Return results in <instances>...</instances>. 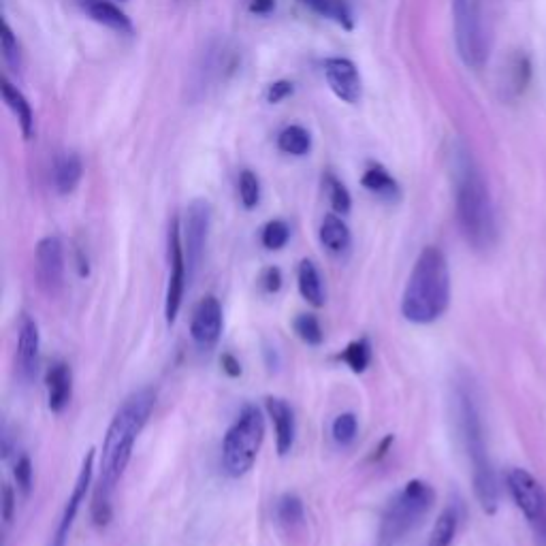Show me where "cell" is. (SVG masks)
I'll return each mask as SVG.
<instances>
[{
  "label": "cell",
  "mask_w": 546,
  "mask_h": 546,
  "mask_svg": "<svg viewBox=\"0 0 546 546\" xmlns=\"http://www.w3.org/2000/svg\"><path fill=\"white\" fill-rule=\"evenodd\" d=\"M224 327V316H222V305L214 295H205L192 310L190 316V337L192 342L197 344L199 350L212 352L222 335Z\"/></svg>",
  "instance_id": "4fadbf2b"
},
{
  "label": "cell",
  "mask_w": 546,
  "mask_h": 546,
  "mask_svg": "<svg viewBox=\"0 0 546 546\" xmlns=\"http://www.w3.org/2000/svg\"><path fill=\"white\" fill-rule=\"evenodd\" d=\"M265 412H267L269 421L273 425V431H276L278 455L286 457L288 453H293L295 440H297L295 410L282 397H267L265 399Z\"/></svg>",
  "instance_id": "2e32d148"
},
{
  "label": "cell",
  "mask_w": 546,
  "mask_h": 546,
  "mask_svg": "<svg viewBox=\"0 0 546 546\" xmlns=\"http://www.w3.org/2000/svg\"><path fill=\"white\" fill-rule=\"evenodd\" d=\"M451 305V269L440 248L427 246L416 259L401 295V316L412 325H431Z\"/></svg>",
  "instance_id": "3957f363"
},
{
  "label": "cell",
  "mask_w": 546,
  "mask_h": 546,
  "mask_svg": "<svg viewBox=\"0 0 546 546\" xmlns=\"http://www.w3.org/2000/svg\"><path fill=\"white\" fill-rule=\"evenodd\" d=\"M13 476H15V483H18V489L22 491V495L28 497L32 491V476H35V470H32V461L28 455H22L18 461H15Z\"/></svg>",
  "instance_id": "d590c367"
},
{
  "label": "cell",
  "mask_w": 546,
  "mask_h": 546,
  "mask_svg": "<svg viewBox=\"0 0 546 546\" xmlns=\"http://www.w3.org/2000/svg\"><path fill=\"white\" fill-rule=\"evenodd\" d=\"M453 15L459 56L470 69H480L487 58V45L474 0H453Z\"/></svg>",
  "instance_id": "ba28073f"
},
{
  "label": "cell",
  "mask_w": 546,
  "mask_h": 546,
  "mask_svg": "<svg viewBox=\"0 0 546 546\" xmlns=\"http://www.w3.org/2000/svg\"><path fill=\"white\" fill-rule=\"evenodd\" d=\"M436 504V491L421 478H414L384 508L376 542L378 546H399L429 515Z\"/></svg>",
  "instance_id": "5b68a950"
},
{
  "label": "cell",
  "mask_w": 546,
  "mask_h": 546,
  "mask_svg": "<svg viewBox=\"0 0 546 546\" xmlns=\"http://www.w3.org/2000/svg\"><path fill=\"white\" fill-rule=\"evenodd\" d=\"M325 77L337 99L348 105H357L361 101V94H363L361 75L355 64H352L348 58L325 60Z\"/></svg>",
  "instance_id": "9a60e30c"
},
{
  "label": "cell",
  "mask_w": 546,
  "mask_h": 546,
  "mask_svg": "<svg viewBox=\"0 0 546 546\" xmlns=\"http://www.w3.org/2000/svg\"><path fill=\"white\" fill-rule=\"evenodd\" d=\"M455 207L459 229L476 252H487L495 246L497 222L489 186L483 173L474 165L472 156L459 154L455 165Z\"/></svg>",
  "instance_id": "277c9868"
},
{
  "label": "cell",
  "mask_w": 546,
  "mask_h": 546,
  "mask_svg": "<svg viewBox=\"0 0 546 546\" xmlns=\"http://www.w3.org/2000/svg\"><path fill=\"white\" fill-rule=\"evenodd\" d=\"M529 77H532V62L525 54H515L508 64V90L512 96H519L525 92Z\"/></svg>",
  "instance_id": "f1b7e54d"
},
{
  "label": "cell",
  "mask_w": 546,
  "mask_h": 546,
  "mask_svg": "<svg viewBox=\"0 0 546 546\" xmlns=\"http://www.w3.org/2000/svg\"><path fill=\"white\" fill-rule=\"evenodd\" d=\"M293 331L308 346H320L325 342L323 325H320V320L314 314H297V318L293 320Z\"/></svg>",
  "instance_id": "f546056e"
},
{
  "label": "cell",
  "mask_w": 546,
  "mask_h": 546,
  "mask_svg": "<svg viewBox=\"0 0 546 546\" xmlns=\"http://www.w3.org/2000/svg\"><path fill=\"white\" fill-rule=\"evenodd\" d=\"M506 485L510 497L523 512V517L532 525L540 527L546 519V493L536 476L523 468H512L506 474Z\"/></svg>",
  "instance_id": "30bf717a"
},
{
  "label": "cell",
  "mask_w": 546,
  "mask_h": 546,
  "mask_svg": "<svg viewBox=\"0 0 546 546\" xmlns=\"http://www.w3.org/2000/svg\"><path fill=\"white\" fill-rule=\"evenodd\" d=\"M154 406L156 391L143 387L122 401V406L107 427L92 495V521L96 527H107L111 515H114L111 497H114V491L122 480L128 463H131L135 442L141 436V431L146 429Z\"/></svg>",
  "instance_id": "6da1fadb"
},
{
  "label": "cell",
  "mask_w": 546,
  "mask_h": 546,
  "mask_svg": "<svg viewBox=\"0 0 546 546\" xmlns=\"http://www.w3.org/2000/svg\"><path fill=\"white\" fill-rule=\"evenodd\" d=\"M273 7H276V0H250V11L256 15H265Z\"/></svg>",
  "instance_id": "b9f144b4"
},
{
  "label": "cell",
  "mask_w": 546,
  "mask_h": 546,
  "mask_svg": "<svg viewBox=\"0 0 546 546\" xmlns=\"http://www.w3.org/2000/svg\"><path fill=\"white\" fill-rule=\"evenodd\" d=\"M265 440V416L261 408L246 404L222 440V472L229 478L246 476L256 463Z\"/></svg>",
  "instance_id": "8992f818"
},
{
  "label": "cell",
  "mask_w": 546,
  "mask_h": 546,
  "mask_svg": "<svg viewBox=\"0 0 546 546\" xmlns=\"http://www.w3.org/2000/svg\"><path fill=\"white\" fill-rule=\"evenodd\" d=\"M278 148L284 154L305 156L312 150V137L303 126H297V124L286 126L284 131L278 135Z\"/></svg>",
  "instance_id": "83f0119b"
},
{
  "label": "cell",
  "mask_w": 546,
  "mask_h": 546,
  "mask_svg": "<svg viewBox=\"0 0 546 546\" xmlns=\"http://www.w3.org/2000/svg\"><path fill=\"white\" fill-rule=\"evenodd\" d=\"M459 523H461L459 504L457 502L448 504L442 515L438 517L436 525H433L427 546H451L457 532H459Z\"/></svg>",
  "instance_id": "603a6c76"
},
{
  "label": "cell",
  "mask_w": 546,
  "mask_h": 546,
  "mask_svg": "<svg viewBox=\"0 0 546 546\" xmlns=\"http://www.w3.org/2000/svg\"><path fill=\"white\" fill-rule=\"evenodd\" d=\"M0 41H3V58L9 64L13 71L22 69V52H20V43L15 39L13 30L7 22H3V35H0Z\"/></svg>",
  "instance_id": "e575fe53"
},
{
  "label": "cell",
  "mask_w": 546,
  "mask_h": 546,
  "mask_svg": "<svg viewBox=\"0 0 546 546\" xmlns=\"http://www.w3.org/2000/svg\"><path fill=\"white\" fill-rule=\"evenodd\" d=\"M41 333L37 320L30 314H22L18 325V348H15V372L22 382H32L39 369Z\"/></svg>",
  "instance_id": "5bb4252c"
},
{
  "label": "cell",
  "mask_w": 546,
  "mask_h": 546,
  "mask_svg": "<svg viewBox=\"0 0 546 546\" xmlns=\"http://www.w3.org/2000/svg\"><path fill=\"white\" fill-rule=\"evenodd\" d=\"M239 199H242V205L246 210H254V207L261 203V182L250 169L242 171V175H239Z\"/></svg>",
  "instance_id": "836d02e7"
},
{
  "label": "cell",
  "mask_w": 546,
  "mask_h": 546,
  "mask_svg": "<svg viewBox=\"0 0 546 546\" xmlns=\"http://www.w3.org/2000/svg\"><path fill=\"white\" fill-rule=\"evenodd\" d=\"M299 3L318 13L320 18H327L346 30H352V26H355L352 9L346 0H299Z\"/></svg>",
  "instance_id": "d4e9b609"
},
{
  "label": "cell",
  "mask_w": 546,
  "mask_h": 546,
  "mask_svg": "<svg viewBox=\"0 0 546 546\" xmlns=\"http://www.w3.org/2000/svg\"><path fill=\"white\" fill-rule=\"evenodd\" d=\"M94 463H96V451H94V448H90V451L84 457V461H82V470H79V474H77L75 487H73V491L69 495L67 506H64V510H62V517L58 521V527H56V532L52 536L50 546H67L73 523L77 519V512H79V508H82V504L86 502V495H88V491H90V487L94 483V478H96V465Z\"/></svg>",
  "instance_id": "7c38bea8"
},
{
  "label": "cell",
  "mask_w": 546,
  "mask_h": 546,
  "mask_svg": "<svg viewBox=\"0 0 546 546\" xmlns=\"http://www.w3.org/2000/svg\"><path fill=\"white\" fill-rule=\"evenodd\" d=\"M220 367H222V372L227 374L229 378H239L242 376V363H239V359L235 355H231V352H224V355L220 357Z\"/></svg>",
  "instance_id": "ab89813d"
},
{
  "label": "cell",
  "mask_w": 546,
  "mask_h": 546,
  "mask_svg": "<svg viewBox=\"0 0 546 546\" xmlns=\"http://www.w3.org/2000/svg\"><path fill=\"white\" fill-rule=\"evenodd\" d=\"M357 433H359V419L357 414L352 412L337 414L331 423V438L337 446H350L357 440Z\"/></svg>",
  "instance_id": "4dcf8cb0"
},
{
  "label": "cell",
  "mask_w": 546,
  "mask_h": 546,
  "mask_svg": "<svg viewBox=\"0 0 546 546\" xmlns=\"http://www.w3.org/2000/svg\"><path fill=\"white\" fill-rule=\"evenodd\" d=\"M393 444H395V436H384V438L378 442V446L372 451V455H369L367 461H369V463H378V461H382L384 457H387V455L391 453Z\"/></svg>",
  "instance_id": "60d3db41"
},
{
  "label": "cell",
  "mask_w": 546,
  "mask_h": 546,
  "mask_svg": "<svg viewBox=\"0 0 546 546\" xmlns=\"http://www.w3.org/2000/svg\"><path fill=\"white\" fill-rule=\"evenodd\" d=\"M453 423L457 429V438L463 446L465 457H468L472 470L474 495L487 515H495L500 506V487H497V476L487 448L483 412H480V401L474 382L468 374H459L453 384Z\"/></svg>",
  "instance_id": "7a4b0ae2"
},
{
  "label": "cell",
  "mask_w": 546,
  "mask_h": 546,
  "mask_svg": "<svg viewBox=\"0 0 546 546\" xmlns=\"http://www.w3.org/2000/svg\"><path fill=\"white\" fill-rule=\"evenodd\" d=\"M167 261H169V278H167V295H165V320L171 327L182 310L188 280V263L182 242V222L180 218H171L167 233Z\"/></svg>",
  "instance_id": "52a82bcc"
},
{
  "label": "cell",
  "mask_w": 546,
  "mask_h": 546,
  "mask_svg": "<svg viewBox=\"0 0 546 546\" xmlns=\"http://www.w3.org/2000/svg\"><path fill=\"white\" fill-rule=\"evenodd\" d=\"M320 244L325 246L329 254L340 256V259L350 252L352 233L348 224L337 214H327L323 224H320Z\"/></svg>",
  "instance_id": "ac0fdd59"
},
{
  "label": "cell",
  "mask_w": 546,
  "mask_h": 546,
  "mask_svg": "<svg viewBox=\"0 0 546 546\" xmlns=\"http://www.w3.org/2000/svg\"><path fill=\"white\" fill-rule=\"evenodd\" d=\"M77 267H79V276L86 278L88 273H90V265H88V256L82 252V250H77Z\"/></svg>",
  "instance_id": "7bdbcfd3"
},
{
  "label": "cell",
  "mask_w": 546,
  "mask_h": 546,
  "mask_svg": "<svg viewBox=\"0 0 546 546\" xmlns=\"http://www.w3.org/2000/svg\"><path fill=\"white\" fill-rule=\"evenodd\" d=\"M35 271L39 288L47 297H56L64 286V244L56 235H47L35 250Z\"/></svg>",
  "instance_id": "8fae6325"
},
{
  "label": "cell",
  "mask_w": 546,
  "mask_h": 546,
  "mask_svg": "<svg viewBox=\"0 0 546 546\" xmlns=\"http://www.w3.org/2000/svg\"><path fill=\"white\" fill-rule=\"evenodd\" d=\"M293 84L291 82H276V84H271L267 88V101L269 103H280L284 101L286 96H291L293 94Z\"/></svg>",
  "instance_id": "f35d334b"
},
{
  "label": "cell",
  "mask_w": 546,
  "mask_h": 546,
  "mask_svg": "<svg viewBox=\"0 0 546 546\" xmlns=\"http://www.w3.org/2000/svg\"><path fill=\"white\" fill-rule=\"evenodd\" d=\"M361 184L365 190H369L372 195H376L382 201L395 203L401 197V188L397 180L382 165H369L363 173Z\"/></svg>",
  "instance_id": "7402d4cb"
},
{
  "label": "cell",
  "mask_w": 546,
  "mask_h": 546,
  "mask_svg": "<svg viewBox=\"0 0 546 546\" xmlns=\"http://www.w3.org/2000/svg\"><path fill=\"white\" fill-rule=\"evenodd\" d=\"M297 286L301 297L308 301L312 308H323L327 301L325 293V282L323 276H320V269L316 267L314 261L303 259L297 267Z\"/></svg>",
  "instance_id": "d6986e66"
},
{
  "label": "cell",
  "mask_w": 546,
  "mask_h": 546,
  "mask_svg": "<svg viewBox=\"0 0 546 546\" xmlns=\"http://www.w3.org/2000/svg\"><path fill=\"white\" fill-rule=\"evenodd\" d=\"M288 239H291V227H288L286 220H269L261 229V244L267 250H282L288 244Z\"/></svg>",
  "instance_id": "1f68e13d"
},
{
  "label": "cell",
  "mask_w": 546,
  "mask_h": 546,
  "mask_svg": "<svg viewBox=\"0 0 546 546\" xmlns=\"http://www.w3.org/2000/svg\"><path fill=\"white\" fill-rule=\"evenodd\" d=\"M276 519L288 532L305 525V506L297 493L280 495V500L276 502Z\"/></svg>",
  "instance_id": "4316f807"
},
{
  "label": "cell",
  "mask_w": 546,
  "mask_h": 546,
  "mask_svg": "<svg viewBox=\"0 0 546 546\" xmlns=\"http://www.w3.org/2000/svg\"><path fill=\"white\" fill-rule=\"evenodd\" d=\"M15 508H18V493L11 485L3 487V497H0V510H3V521L5 525H11Z\"/></svg>",
  "instance_id": "74e56055"
},
{
  "label": "cell",
  "mask_w": 546,
  "mask_h": 546,
  "mask_svg": "<svg viewBox=\"0 0 546 546\" xmlns=\"http://www.w3.org/2000/svg\"><path fill=\"white\" fill-rule=\"evenodd\" d=\"M325 192H327L329 203H331L335 214L344 216L352 210V197H350L348 188L340 180H337L333 173L325 175Z\"/></svg>",
  "instance_id": "d6a6232c"
},
{
  "label": "cell",
  "mask_w": 546,
  "mask_h": 546,
  "mask_svg": "<svg viewBox=\"0 0 546 546\" xmlns=\"http://www.w3.org/2000/svg\"><path fill=\"white\" fill-rule=\"evenodd\" d=\"M256 282H259V288H261L263 295H276V293H280V288L284 284V276H282L280 267L269 265L259 273V280Z\"/></svg>",
  "instance_id": "8d00e7d4"
},
{
  "label": "cell",
  "mask_w": 546,
  "mask_h": 546,
  "mask_svg": "<svg viewBox=\"0 0 546 546\" xmlns=\"http://www.w3.org/2000/svg\"><path fill=\"white\" fill-rule=\"evenodd\" d=\"M47 389V408L52 414H62L71 404L73 397V372L71 365L64 361H54L45 372Z\"/></svg>",
  "instance_id": "e0dca14e"
},
{
  "label": "cell",
  "mask_w": 546,
  "mask_h": 546,
  "mask_svg": "<svg viewBox=\"0 0 546 546\" xmlns=\"http://www.w3.org/2000/svg\"><path fill=\"white\" fill-rule=\"evenodd\" d=\"M372 355V342L367 337H359V340H352L335 359L344 363L352 374H365L369 363H372Z\"/></svg>",
  "instance_id": "484cf974"
},
{
  "label": "cell",
  "mask_w": 546,
  "mask_h": 546,
  "mask_svg": "<svg viewBox=\"0 0 546 546\" xmlns=\"http://www.w3.org/2000/svg\"><path fill=\"white\" fill-rule=\"evenodd\" d=\"M3 99L11 107L15 118H18L24 137L30 139L32 133H35V116H32V109L30 103L26 101V96L15 88L9 79H3Z\"/></svg>",
  "instance_id": "cb8c5ba5"
},
{
  "label": "cell",
  "mask_w": 546,
  "mask_h": 546,
  "mask_svg": "<svg viewBox=\"0 0 546 546\" xmlns=\"http://www.w3.org/2000/svg\"><path fill=\"white\" fill-rule=\"evenodd\" d=\"M212 229V205L205 199H195L186 210L182 224V242L188 263V280L192 282L205 259L207 237Z\"/></svg>",
  "instance_id": "9c48e42d"
},
{
  "label": "cell",
  "mask_w": 546,
  "mask_h": 546,
  "mask_svg": "<svg viewBox=\"0 0 546 546\" xmlns=\"http://www.w3.org/2000/svg\"><path fill=\"white\" fill-rule=\"evenodd\" d=\"M84 167L77 154L67 152L56 158L54 163V188L58 195H71L75 188L82 182Z\"/></svg>",
  "instance_id": "44dd1931"
},
{
  "label": "cell",
  "mask_w": 546,
  "mask_h": 546,
  "mask_svg": "<svg viewBox=\"0 0 546 546\" xmlns=\"http://www.w3.org/2000/svg\"><path fill=\"white\" fill-rule=\"evenodd\" d=\"M84 9L94 22L116 30V32H120V35H133L131 18H128V15L120 7L109 3V0H86Z\"/></svg>",
  "instance_id": "ffe728a7"
}]
</instances>
